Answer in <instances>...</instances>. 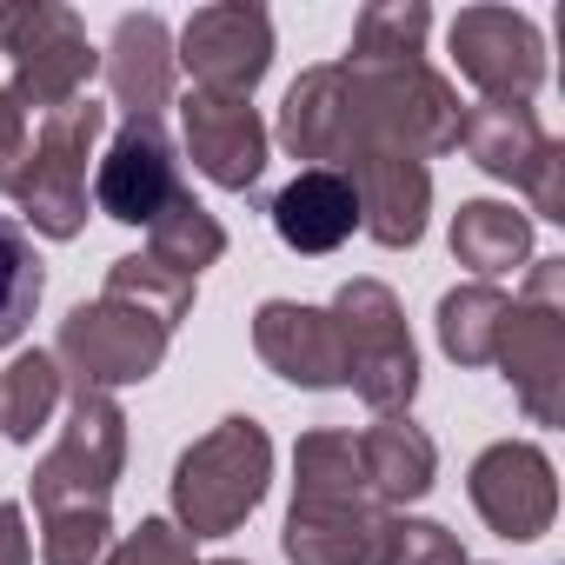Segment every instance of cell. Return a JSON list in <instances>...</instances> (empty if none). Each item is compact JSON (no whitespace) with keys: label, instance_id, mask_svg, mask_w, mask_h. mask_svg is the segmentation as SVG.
I'll return each mask as SVG.
<instances>
[{"label":"cell","instance_id":"cb8c5ba5","mask_svg":"<svg viewBox=\"0 0 565 565\" xmlns=\"http://www.w3.org/2000/svg\"><path fill=\"white\" fill-rule=\"evenodd\" d=\"M61 406V360L54 353H21L8 373H0V433L14 446H28Z\"/></svg>","mask_w":565,"mask_h":565},{"label":"cell","instance_id":"52a82bcc","mask_svg":"<svg viewBox=\"0 0 565 565\" xmlns=\"http://www.w3.org/2000/svg\"><path fill=\"white\" fill-rule=\"evenodd\" d=\"M120 459H127V419H120V406H114L107 393L81 386L61 446H54V452L41 459V472H34V505H41V512L107 505V492H114V479H120Z\"/></svg>","mask_w":565,"mask_h":565},{"label":"cell","instance_id":"30bf717a","mask_svg":"<svg viewBox=\"0 0 565 565\" xmlns=\"http://www.w3.org/2000/svg\"><path fill=\"white\" fill-rule=\"evenodd\" d=\"M558 266L565 259H539L532 287L519 307H505L499 327V366L519 386V399L539 419H558V380H565V313H558Z\"/></svg>","mask_w":565,"mask_h":565},{"label":"cell","instance_id":"7402d4cb","mask_svg":"<svg viewBox=\"0 0 565 565\" xmlns=\"http://www.w3.org/2000/svg\"><path fill=\"white\" fill-rule=\"evenodd\" d=\"M525 246H532L525 213H512L499 200H472L452 220V253H459V266H472L486 279V287H492L499 273H512V259H525Z\"/></svg>","mask_w":565,"mask_h":565},{"label":"cell","instance_id":"ba28073f","mask_svg":"<svg viewBox=\"0 0 565 565\" xmlns=\"http://www.w3.org/2000/svg\"><path fill=\"white\" fill-rule=\"evenodd\" d=\"M167 340H173V327H160L153 313H140V307L100 294L94 307H74V313H67L54 360H67V366L81 373V386L107 393V386L147 380V373L167 360Z\"/></svg>","mask_w":565,"mask_h":565},{"label":"cell","instance_id":"5bb4252c","mask_svg":"<svg viewBox=\"0 0 565 565\" xmlns=\"http://www.w3.org/2000/svg\"><path fill=\"white\" fill-rule=\"evenodd\" d=\"M180 127H186V153L193 167L226 186V193H246L259 173H266V127L246 100H220V94H186L180 100Z\"/></svg>","mask_w":565,"mask_h":565},{"label":"cell","instance_id":"8992f818","mask_svg":"<svg viewBox=\"0 0 565 565\" xmlns=\"http://www.w3.org/2000/svg\"><path fill=\"white\" fill-rule=\"evenodd\" d=\"M0 54L14 61V100L21 107H47V114H61L67 100H81L87 74L100 67L81 14L54 8V0L0 8Z\"/></svg>","mask_w":565,"mask_h":565},{"label":"cell","instance_id":"2e32d148","mask_svg":"<svg viewBox=\"0 0 565 565\" xmlns=\"http://www.w3.org/2000/svg\"><path fill=\"white\" fill-rule=\"evenodd\" d=\"M253 347L279 380H294V386H347V347H340L333 313H320V307L266 300L259 320H253Z\"/></svg>","mask_w":565,"mask_h":565},{"label":"cell","instance_id":"ac0fdd59","mask_svg":"<svg viewBox=\"0 0 565 565\" xmlns=\"http://www.w3.org/2000/svg\"><path fill=\"white\" fill-rule=\"evenodd\" d=\"M360 226V193L340 167H307L273 193V233L294 253H333Z\"/></svg>","mask_w":565,"mask_h":565},{"label":"cell","instance_id":"d4e9b609","mask_svg":"<svg viewBox=\"0 0 565 565\" xmlns=\"http://www.w3.org/2000/svg\"><path fill=\"white\" fill-rule=\"evenodd\" d=\"M505 294L499 287H459V294H446L439 300V340H446V353L459 360V366H486L492 353H499V327H505Z\"/></svg>","mask_w":565,"mask_h":565},{"label":"cell","instance_id":"277c9868","mask_svg":"<svg viewBox=\"0 0 565 565\" xmlns=\"http://www.w3.org/2000/svg\"><path fill=\"white\" fill-rule=\"evenodd\" d=\"M353 74V147L380 140L399 153H446L459 147V94L426 67V61H399V67H347ZM347 147V153H353Z\"/></svg>","mask_w":565,"mask_h":565},{"label":"cell","instance_id":"5b68a950","mask_svg":"<svg viewBox=\"0 0 565 565\" xmlns=\"http://www.w3.org/2000/svg\"><path fill=\"white\" fill-rule=\"evenodd\" d=\"M333 327L347 347V386L373 406V413H399L419 393V353L406 340L399 300L380 287V279H347L333 300Z\"/></svg>","mask_w":565,"mask_h":565},{"label":"cell","instance_id":"7a4b0ae2","mask_svg":"<svg viewBox=\"0 0 565 565\" xmlns=\"http://www.w3.org/2000/svg\"><path fill=\"white\" fill-rule=\"evenodd\" d=\"M100 127H107V107L81 94L61 114H47L34 147H21L14 167L0 173V193L14 206H28V220L47 239H74L87 226V153H94Z\"/></svg>","mask_w":565,"mask_h":565},{"label":"cell","instance_id":"4fadbf2b","mask_svg":"<svg viewBox=\"0 0 565 565\" xmlns=\"http://www.w3.org/2000/svg\"><path fill=\"white\" fill-rule=\"evenodd\" d=\"M340 173L353 180L360 193V226L380 239V246H413L426 233V206H433V173L426 160L399 153V147H380V140H360Z\"/></svg>","mask_w":565,"mask_h":565},{"label":"cell","instance_id":"4316f807","mask_svg":"<svg viewBox=\"0 0 565 565\" xmlns=\"http://www.w3.org/2000/svg\"><path fill=\"white\" fill-rule=\"evenodd\" d=\"M147 233H153V253H147V259H160V266H173V273H186V279H200V266H213V259L226 253V226H220L193 193H186L167 220H153Z\"/></svg>","mask_w":565,"mask_h":565},{"label":"cell","instance_id":"d6a6232c","mask_svg":"<svg viewBox=\"0 0 565 565\" xmlns=\"http://www.w3.org/2000/svg\"><path fill=\"white\" fill-rule=\"evenodd\" d=\"M0 565H34V545L21 532V505H0Z\"/></svg>","mask_w":565,"mask_h":565},{"label":"cell","instance_id":"484cf974","mask_svg":"<svg viewBox=\"0 0 565 565\" xmlns=\"http://www.w3.org/2000/svg\"><path fill=\"white\" fill-rule=\"evenodd\" d=\"M41 287H47V273H41V253L28 239V226L0 213V347H14L34 327Z\"/></svg>","mask_w":565,"mask_h":565},{"label":"cell","instance_id":"f1b7e54d","mask_svg":"<svg viewBox=\"0 0 565 565\" xmlns=\"http://www.w3.org/2000/svg\"><path fill=\"white\" fill-rule=\"evenodd\" d=\"M107 505H67V512H47V532H41V565H100L107 558Z\"/></svg>","mask_w":565,"mask_h":565},{"label":"cell","instance_id":"9a60e30c","mask_svg":"<svg viewBox=\"0 0 565 565\" xmlns=\"http://www.w3.org/2000/svg\"><path fill=\"white\" fill-rule=\"evenodd\" d=\"M472 505L486 512V525L499 539H539L552 525L558 486L539 446H492L472 466Z\"/></svg>","mask_w":565,"mask_h":565},{"label":"cell","instance_id":"44dd1931","mask_svg":"<svg viewBox=\"0 0 565 565\" xmlns=\"http://www.w3.org/2000/svg\"><path fill=\"white\" fill-rule=\"evenodd\" d=\"M353 452H360V472H366V486H373L380 505L419 499V492L433 486V466H439L433 439H426L413 419H380L366 439H353Z\"/></svg>","mask_w":565,"mask_h":565},{"label":"cell","instance_id":"836d02e7","mask_svg":"<svg viewBox=\"0 0 565 565\" xmlns=\"http://www.w3.org/2000/svg\"><path fill=\"white\" fill-rule=\"evenodd\" d=\"M206 565H239V558H206Z\"/></svg>","mask_w":565,"mask_h":565},{"label":"cell","instance_id":"8fae6325","mask_svg":"<svg viewBox=\"0 0 565 565\" xmlns=\"http://www.w3.org/2000/svg\"><path fill=\"white\" fill-rule=\"evenodd\" d=\"M94 200L120 226H153L186 200V180H180V160H173V140L160 120H127L114 134V147L94 173Z\"/></svg>","mask_w":565,"mask_h":565},{"label":"cell","instance_id":"7c38bea8","mask_svg":"<svg viewBox=\"0 0 565 565\" xmlns=\"http://www.w3.org/2000/svg\"><path fill=\"white\" fill-rule=\"evenodd\" d=\"M452 61L486 100H532L545 81V47L539 28L512 8H466L452 14Z\"/></svg>","mask_w":565,"mask_h":565},{"label":"cell","instance_id":"e0dca14e","mask_svg":"<svg viewBox=\"0 0 565 565\" xmlns=\"http://www.w3.org/2000/svg\"><path fill=\"white\" fill-rule=\"evenodd\" d=\"M279 147L294 160H313V167L347 160V147H353V74H347V61L294 81L287 107H279Z\"/></svg>","mask_w":565,"mask_h":565},{"label":"cell","instance_id":"603a6c76","mask_svg":"<svg viewBox=\"0 0 565 565\" xmlns=\"http://www.w3.org/2000/svg\"><path fill=\"white\" fill-rule=\"evenodd\" d=\"M433 34V8L426 0H373V8L353 21V61L347 67H399L419 61Z\"/></svg>","mask_w":565,"mask_h":565},{"label":"cell","instance_id":"f546056e","mask_svg":"<svg viewBox=\"0 0 565 565\" xmlns=\"http://www.w3.org/2000/svg\"><path fill=\"white\" fill-rule=\"evenodd\" d=\"M373 565H466L459 539L433 519H380Z\"/></svg>","mask_w":565,"mask_h":565},{"label":"cell","instance_id":"d6986e66","mask_svg":"<svg viewBox=\"0 0 565 565\" xmlns=\"http://www.w3.org/2000/svg\"><path fill=\"white\" fill-rule=\"evenodd\" d=\"M107 87L127 120H160L173 100V34L160 14H127L107 47Z\"/></svg>","mask_w":565,"mask_h":565},{"label":"cell","instance_id":"83f0119b","mask_svg":"<svg viewBox=\"0 0 565 565\" xmlns=\"http://www.w3.org/2000/svg\"><path fill=\"white\" fill-rule=\"evenodd\" d=\"M107 294L127 300V307H140V313H153L160 327H180V313L193 307V279L173 273V266H160V259H147V253H134V259H114Z\"/></svg>","mask_w":565,"mask_h":565},{"label":"cell","instance_id":"4dcf8cb0","mask_svg":"<svg viewBox=\"0 0 565 565\" xmlns=\"http://www.w3.org/2000/svg\"><path fill=\"white\" fill-rule=\"evenodd\" d=\"M107 565H193V539L186 532H173L167 519H147Z\"/></svg>","mask_w":565,"mask_h":565},{"label":"cell","instance_id":"3957f363","mask_svg":"<svg viewBox=\"0 0 565 565\" xmlns=\"http://www.w3.org/2000/svg\"><path fill=\"white\" fill-rule=\"evenodd\" d=\"M266 479H273V439L253 419H220L173 466V512H180L186 539L233 532L266 499Z\"/></svg>","mask_w":565,"mask_h":565},{"label":"cell","instance_id":"1f68e13d","mask_svg":"<svg viewBox=\"0 0 565 565\" xmlns=\"http://www.w3.org/2000/svg\"><path fill=\"white\" fill-rule=\"evenodd\" d=\"M21 147H28V107L14 100V87H0V173L14 167Z\"/></svg>","mask_w":565,"mask_h":565},{"label":"cell","instance_id":"9c48e42d","mask_svg":"<svg viewBox=\"0 0 565 565\" xmlns=\"http://www.w3.org/2000/svg\"><path fill=\"white\" fill-rule=\"evenodd\" d=\"M193 74V94H220V100H246L259 87V74L273 67V21L253 0H226V8H200L180 34L173 54Z\"/></svg>","mask_w":565,"mask_h":565},{"label":"cell","instance_id":"ffe728a7","mask_svg":"<svg viewBox=\"0 0 565 565\" xmlns=\"http://www.w3.org/2000/svg\"><path fill=\"white\" fill-rule=\"evenodd\" d=\"M459 147H466L492 180H519V186H532V173L545 167V153H552L558 140L539 134V120H532L525 100H479V107L459 120Z\"/></svg>","mask_w":565,"mask_h":565},{"label":"cell","instance_id":"6da1fadb","mask_svg":"<svg viewBox=\"0 0 565 565\" xmlns=\"http://www.w3.org/2000/svg\"><path fill=\"white\" fill-rule=\"evenodd\" d=\"M294 519H287V558L294 565H373L380 545V499L360 472V452L347 433H307L294 452Z\"/></svg>","mask_w":565,"mask_h":565}]
</instances>
